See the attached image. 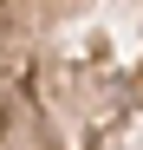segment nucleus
Returning a JSON list of instances; mask_svg holds the SVG:
<instances>
[{
  "label": "nucleus",
  "mask_w": 143,
  "mask_h": 150,
  "mask_svg": "<svg viewBox=\"0 0 143 150\" xmlns=\"http://www.w3.org/2000/svg\"><path fill=\"white\" fill-rule=\"evenodd\" d=\"M0 150H143V0H0Z\"/></svg>",
  "instance_id": "1"
}]
</instances>
